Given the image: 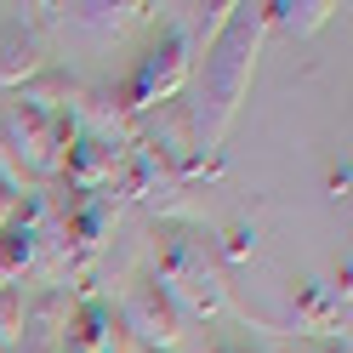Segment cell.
Listing matches in <instances>:
<instances>
[{
  "instance_id": "5b68a950",
  "label": "cell",
  "mask_w": 353,
  "mask_h": 353,
  "mask_svg": "<svg viewBox=\"0 0 353 353\" xmlns=\"http://www.w3.org/2000/svg\"><path fill=\"white\" fill-rule=\"evenodd\" d=\"M120 330L143 336L148 347H171L176 336H183V307H176L154 279H137L131 296H125V307H120Z\"/></svg>"
},
{
  "instance_id": "4fadbf2b",
  "label": "cell",
  "mask_w": 353,
  "mask_h": 353,
  "mask_svg": "<svg viewBox=\"0 0 353 353\" xmlns=\"http://www.w3.org/2000/svg\"><path fill=\"white\" fill-rule=\"evenodd\" d=\"M211 353H251V342H216Z\"/></svg>"
},
{
  "instance_id": "8992f818",
  "label": "cell",
  "mask_w": 353,
  "mask_h": 353,
  "mask_svg": "<svg viewBox=\"0 0 353 353\" xmlns=\"http://www.w3.org/2000/svg\"><path fill=\"white\" fill-rule=\"evenodd\" d=\"M69 291L63 285H46L40 296H23V330H17V347L23 353H52L69 330Z\"/></svg>"
},
{
  "instance_id": "9c48e42d",
  "label": "cell",
  "mask_w": 353,
  "mask_h": 353,
  "mask_svg": "<svg viewBox=\"0 0 353 353\" xmlns=\"http://www.w3.org/2000/svg\"><path fill=\"white\" fill-rule=\"evenodd\" d=\"M34 69H40V40L23 23H6V29H0V80L23 85Z\"/></svg>"
},
{
  "instance_id": "30bf717a",
  "label": "cell",
  "mask_w": 353,
  "mask_h": 353,
  "mask_svg": "<svg viewBox=\"0 0 353 353\" xmlns=\"http://www.w3.org/2000/svg\"><path fill=\"white\" fill-rule=\"evenodd\" d=\"M40 256V234L6 223L0 228V285H23V268Z\"/></svg>"
},
{
  "instance_id": "7a4b0ae2",
  "label": "cell",
  "mask_w": 353,
  "mask_h": 353,
  "mask_svg": "<svg viewBox=\"0 0 353 353\" xmlns=\"http://www.w3.org/2000/svg\"><path fill=\"white\" fill-rule=\"evenodd\" d=\"M154 285L188 314H223V279H216L211 256H205V234H194L183 223H160L154 228Z\"/></svg>"
},
{
  "instance_id": "8fae6325",
  "label": "cell",
  "mask_w": 353,
  "mask_h": 353,
  "mask_svg": "<svg viewBox=\"0 0 353 353\" xmlns=\"http://www.w3.org/2000/svg\"><path fill=\"white\" fill-rule=\"evenodd\" d=\"M330 12H336V6H268V23L291 29V34H307V29H319Z\"/></svg>"
},
{
  "instance_id": "277c9868",
  "label": "cell",
  "mask_w": 353,
  "mask_h": 353,
  "mask_svg": "<svg viewBox=\"0 0 353 353\" xmlns=\"http://www.w3.org/2000/svg\"><path fill=\"white\" fill-rule=\"evenodd\" d=\"M114 194H69V205H63V256H69V268L85 274L103 251V234L114 228Z\"/></svg>"
},
{
  "instance_id": "5bb4252c",
  "label": "cell",
  "mask_w": 353,
  "mask_h": 353,
  "mask_svg": "<svg viewBox=\"0 0 353 353\" xmlns=\"http://www.w3.org/2000/svg\"><path fill=\"white\" fill-rule=\"evenodd\" d=\"M319 353H347V336H342V342H336V336H330V342H325Z\"/></svg>"
},
{
  "instance_id": "52a82bcc",
  "label": "cell",
  "mask_w": 353,
  "mask_h": 353,
  "mask_svg": "<svg viewBox=\"0 0 353 353\" xmlns=\"http://www.w3.org/2000/svg\"><path fill=\"white\" fill-rule=\"evenodd\" d=\"M63 342H69V353H114V342H120V314H114L108 302L85 296L74 314H69Z\"/></svg>"
},
{
  "instance_id": "7c38bea8",
  "label": "cell",
  "mask_w": 353,
  "mask_h": 353,
  "mask_svg": "<svg viewBox=\"0 0 353 353\" xmlns=\"http://www.w3.org/2000/svg\"><path fill=\"white\" fill-rule=\"evenodd\" d=\"M251 251H256V228H251V223H234V228L223 234V256H228V262H245Z\"/></svg>"
},
{
  "instance_id": "3957f363",
  "label": "cell",
  "mask_w": 353,
  "mask_h": 353,
  "mask_svg": "<svg viewBox=\"0 0 353 353\" xmlns=\"http://www.w3.org/2000/svg\"><path fill=\"white\" fill-rule=\"evenodd\" d=\"M194 40L183 34V29H160V40H154V46L137 57V69H131V80L120 85L114 92V114H148V108H160V103H171L176 92H183V80H188V69H194Z\"/></svg>"
},
{
  "instance_id": "ba28073f",
  "label": "cell",
  "mask_w": 353,
  "mask_h": 353,
  "mask_svg": "<svg viewBox=\"0 0 353 353\" xmlns=\"http://www.w3.org/2000/svg\"><path fill=\"white\" fill-rule=\"evenodd\" d=\"M291 325H296V330H314V336H336V325H342V296L330 291V285L296 279V285H291Z\"/></svg>"
},
{
  "instance_id": "6da1fadb",
  "label": "cell",
  "mask_w": 353,
  "mask_h": 353,
  "mask_svg": "<svg viewBox=\"0 0 353 353\" xmlns=\"http://www.w3.org/2000/svg\"><path fill=\"white\" fill-rule=\"evenodd\" d=\"M268 29V6H228V23L216 34V46L205 52V85H200V114L194 120V148H216L223 131L234 120L239 97L251 85V69H256V40Z\"/></svg>"
}]
</instances>
